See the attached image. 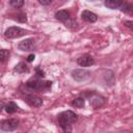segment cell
I'll list each match as a JSON object with an SVG mask.
<instances>
[{
	"label": "cell",
	"mask_w": 133,
	"mask_h": 133,
	"mask_svg": "<svg viewBox=\"0 0 133 133\" xmlns=\"http://www.w3.org/2000/svg\"><path fill=\"white\" fill-rule=\"evenodd\" d=\"M58 125L59 127L68 132L72 130V125L75 124L78 121V115L71 110H66V111H62L61 113L58 114Z\"/></svg>",
	"instance_id": "1"
},
{
	"label": "cell",
	"mask_w": 133,
	"mask_h": 133,
	"mask_svg": "<svg viewBox=\"0 0 133 133\" xmlns=\"http://www.w3.org/2000/svg\"><path fill=\"white\" fill-rule=\"evenodd\" d=\"M25 85H26V87H28L29 89H32V90L45 91L51 87L52 82L51 81H43L39 79H30L26 82Z\"/></svg>",
	"instance_id": "2"
},
{
	"label": "cell",
	"mask_w": 133,
	"mask_h": 133,
	"mask_svg": "<svg viewBox=\"0 0 133 133\" xmlns=\"http://www.w3.org/2000/svg\"><path fill=\"white\" fill-rule=\"evenodd\" d=\"M72 77L74 80L78 81V82H82V81H86L87 79L90 78V72L84 69H76L74 71H72L71 73Z\"/></svg>",
	"instance_id": "3"
},
{
	"label": "cell",
	"mask_w": 133,
	"mask_h": 133,
	"mask_svg": "<svg viewBox=\"0 0 133 133\" xmlns=\"http://www.w3.org/2000/svg\"><path fill=\"white\" fill-rule=\"evenodd\" d=\"M25 33H26V31L23 28L18 27V26H12L5 30L4 36L6 38H18L20 36H23Z\"/></svg>",
	"instance_id": "4"
},
{
	"label": "cell",
	"mask_w": 133,
	"mask_h": 133,
	"mask_svg": "<svg viewBox=\"0 0 133 133\" xmlns=\"http://www.w3.org/2000/svg\"><path fill=\"white\" fill-rule=\"evenodd\" d=\"M19 126V121L16 119V118H8V119H5L1 123V130L2 131H5V132H10V131H14L18 128Z\"/></svg>",
	"instance_id": "5"
},
{
	"label": "cell",
	"mask_w": 133,
	"mask_h": 133,
	"mask_svg": "<svg viewBox=\"0 0 133 133\" xmlns=\"http://www.w3.org/2000/svg\"><path fill=\"white\" fill-rule=\"evenodd\" d=\"M34 47H35V43L33 38H26L18 44V48L21 51H31L34 49Z\"/></svg>",
	"instance_id": "6"
},
{
	"label": "cell",
	"mask_w": 133,
	"mask_h": 133,
	"mask_svg": "<svg viewBox=\"0 0 133 133\" xmlns=\"http://www.w3.org/2000/svg\"><path fill=\"white\" fill-rule=\"evenodd\" d=\"M77 63L80 66H90L95 63V60L89 54H83L77 59Z\"/></svg>",
	"instance_id": "7"
},
{
	"label": "cell",
	"mask_w": 133,
	"mask_h": 133,
	"mask_svg": "<svg viewBox=\"0 0 133 133\" xmlns=\"http://www.w3.org/2000/svg\"><path fill=\"white\" fill-rule=\"evenodd\" d=\"M25 101H26L30 106H34V107H39V106H42V104H43V100H42L39 97H37V96H35V95H32V94L26 95V96H25Z\"/></svg>",
	"instance_id": "8"
},
{
	"label": "cell",
	"mask_w": 133,
	"mask_h": 133,
	"mask_svg": "<svg viewBox=\"0 0 133 133\" xmlns=\"http://www.w3.org/2000/svg\"><path fill=\"white\" fill-rule=\"evenodd\" d=\"M81 18L83 21L88 22V23H95L98 20V16L95 12L89 11V10H83L81 14Z\"/></svg>",
	"instance_id": "9"
},
{
	"label": "cell",
	"mask_w": 133,
	"mask_h": 133,
	"mask_svg": "<svg viewBox=\"0 0 133 133\" xmlns=\"http://www.w3.org/2000/svg\"><path fill=\"white\" fill-rule=\"evenodd\" d=\"M55 19L58 20V21H61V22H66L71 19V15L68 10H64V9L58 10L55 14Z\"/></svg>",
	"instance_id": "10"
},
{
	"label": "cell",
	"mask_w": 133,
	"mask_h": 133,
	"mask_svg": "<svg viewBox=\"0 0 133 133\" xmlns=\"http://www.w3.org/2000/svg\"><path fill=\"white\" fill-rule=\"evenodd\" d=\"M123 2H124L123 0H106L105 6L110 9H117V8H121Z\"/></svg>",
	"instance_id": "11"
},
{
	"label": "cell",
	"mask_w": 133,
	"mask_h": 133,
	"mask_svg": "<svg viewBox=\"0 0 133 133\" xmlns=\"http://www.w3.org/2000/svg\"><path fill=\"white\" fill-rule=\"evenodd\" d=\"M14 72L18 73V74H25V73H29V68L25 62H19L18 64L15 65L14 68Z\"/></svg>",
	"instance_id": "12"
},
{
	"label": "cell",
	"mask_w": 133,
	"mask_h": 133,
	"mask_svg": "<svg viewBox=\"0 0 133 133\" xmlns=\"http://www.w3.org/2000/svg\"><path fill=\"white\" fill-rule=\"evenodd\" d=\"M105 102V99L103 97H100V96H96L95 98H91L90 99V104L95 107V108H99L101 107Z\"/></svg>",
	"instance_id": "13"
},
{
	"label": "cell",
	"mask_w": 133,
	"mask_h": 133,
	"mask_svg": "<svg viewBox=\"0 0 133 133\" xmlns=\"http://www.w3.org/2000/svg\"><path fill=\"white\" fill-rule=\"evenodd\" d=\"M71 104H72V106H74V107L83 108L84 105H85V99H84V97H78V98L74 99Z\"/></svg>",
	"instance_id": "14"
},
{
	"label": "cell",
	"mask_w": 133,
	"mask_h": 133,
	"mask_svg": "<svg viewBox=\"0 0 133 133\" xmlns=\"http://www.w3.org/2000/svg\"><path fill=\"white\" fill-rule=\"evenodd\" d=\"M4 109H5V111L7 113H14V112H16L18 110V105L16 103H14V102H9L4 106Z\"/></svg>",
	"instance_id": "15"
},
{
	"label": "cell",
	"mask_w": 133,
	"mask_h": 133,
	"mask_svg": "<svg viewBox=\"0 0 133 133\" xmlns=\"http://www.w3.org/2000/svg\"><path fill=\"white\" fill-rule=\"evenodd\" d=\"M119 9L125 14H131L133 11V6L131 4H129L128 2H123V4H122Z\"/></svg>",
	"instance_id": "16"
},
{
	"label": "cell",
	"mask_w": 133,
	"mask_h": 133,
	"mask_svg": "<svg viewBox=\"0 0 133 133\" xmlns=\"http://www.w3.org/2000/svg\"><path fill=\"white\" fill-rule=\"evenodd\" d=\"M9 4L15 8H20L24 5V0H9Z\"/></svg>",
	"instance_id": "17"
},
{
	"label": "cell",
	"mask_w": 133,
	"mask_h": 133,
	"mask_svg": "<svg viewBox=\"0 0 133 133\" xmlns=\"http://www.w3.org/2000/svg\"><path fill=\"white\" fill-rule=\"evenodd\" d=\"M8 55H9L8 51L5 50V49H2V50L0 51V60H1V62H4V61L8 58Z\"/></svg>",
	"instance_id": "18"
},
{
	"label": "cell",
	"mask_w": 133,
	"mask_h": 133,
	"mask_svg": "<svg viewBox=\"0 0 133 133\" xmlns=\"http://www.w3.org/2000/svg\"><path fill=\"white\" fill-rule=\"evenodd\" d=\"M35 72H36V76H37L38 78H44V77H45V73H44V71H42L38 66L35 69Z\"/></svg>",
	"instance_id": "19"
},
{
	"label": "cell",
	"mask_w": 133,
	"mask_h": 133,
	"mask_svg": "<svg viewBox=\"0 0 133 133\" xmlns=\"http://www.w3.org/2000/svg\"><path fill=\"white\" fill-rule=\"evenodd\" d=\"M124 25H125L127 28H129L131 31H133V21H125Z\"/></svg>",
	"instance_id": "20"
},
{
	"label": "cell",
	"mask_w": 133,
	"mask_h": 133,
	"mask_svg": "<svg viewBox=\"0 0 133 133\" xmlns=\"http://www.w3.org/2000/svg\"><path fill=\"white\" fill-rule=\"evenodd\" d=\"M38 3H41L42 5H49L53 2V0H37Z\"/></svg>",
	"instance_id": "21"
},
{
	"label": "cell",
	"mask_w": 133,
	"mask_h": 133,
	"mask_svg": "<svg viewBox=\"0 0 133 133\" xmlns=\"http://www.w3.org/2000/svg\"><path fill=\"white\" fill-rule=\"evenodd\" d=\"M34 58H35V55H34V54H30V55H28V57H27V61H28V62H32V61L34 60Z\"/></svg>",
	"instance_id": "22"
}]
</instances>
